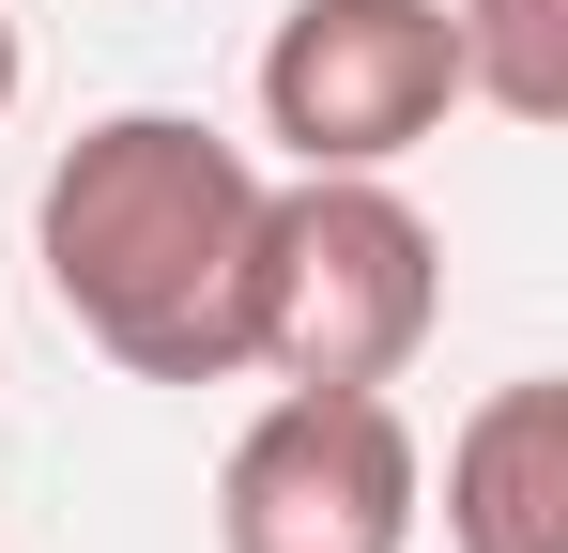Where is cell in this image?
<instances>
[{
  "label": "cell",
  "instance_id": "cell-1",
  "mask_svg": "<svg viewBox=\"0 0 568 553\" xmlns=\"http://www.w3.org/2000/svg\"><path fill=\"white\" fill-rule=\"evenodd\" d=\"M262 154L215 139L200 108H108L62 139L31 200L47 292L78 339L139 384H231L246 369V292H262Z\"/></svg>",
  "mask_w": 568,
  "mask_h": 553
},
{
  "label": "cell",
  "instance_id": "cell-2",
  "mask_svg": "<svg viewBox=\"0 0 568 553\" xmlns=\"http://www.w3.org/2000/svg\"><path fill=\"white\" fill-rule=\"evenodd\" d=\"M446 323V247L384 170H292L262 200V292L246 369L277 384H399Z\"/></svg>",
  "mask_w": 568,
  "mask_h": 553
},
{
  "label": "cell",
  "instance_id": "cell-3",
  "mask_svg": "<svg viewBox=\"0 0 568 553\" xmlns=\"http://www.w3.org/2000/svg\"><path fill=\"white\" fill-rule=\"evenodd\" d=\"M430 461L384 384H277L215 461V553H415Z\"/></svg>",
  "mask_w": 568,
  "mask_h": 553
},
{
  "label": "cell",
  "instance_id": "cell-4",
  "mask_svg": "<svg viewBox=\"0 0 568 553\" xmlns=\"http://www.w3.org/2000/svg\"><path fill=\"white\" fill-rule=\"evenodd\" d=\"M462 108L446 0H292L262 31V139L292 170H399Z\"/></svg>",
  "mask_w": 568,
  "mask_h": 553
},
{
  "label": "cell",
  "instance_id": "cell-5",
  "mask_svg": "<svg viewBox=\"0 0 568 553\" xmlns=\"http://www.w3.org/2000/svg\"><path fill=\"white\" fill-rule=\"evenodd\" d=\"M446 553H568V384L523 369L446 431Z\"/></svg>",
  "mask_w": 568,
  "mask_h": 553
},
{
  "label": "cell",
  "instance_id": "cell-6",
  "mask_svg": "<svg viewBox=\"0 0 568 553\" xmlns=\"http://www.w3.org/2000/svg\"><path fill=\"white\" fill-rule=\"evenodd\" d=\"M462 31V92L507 123H568V0H446Z\"/></svg>",
  "mask_w": 568,
  "mask_h": 553
},
{
  "label": "cell",
  "instance_id": "cell-7",
  "mask_svg": "<svg viewBox=\"0 0 568 553\" xmlns=\"http://www.w3.org/2000/svg\"><path fill=\"white\" fill-rule=\"evenodd\" d=\"M0 108H16V16H0Z\"/></svg>",
  "mask_w": 568,
  "mask_h": 553
}]
</instances>
